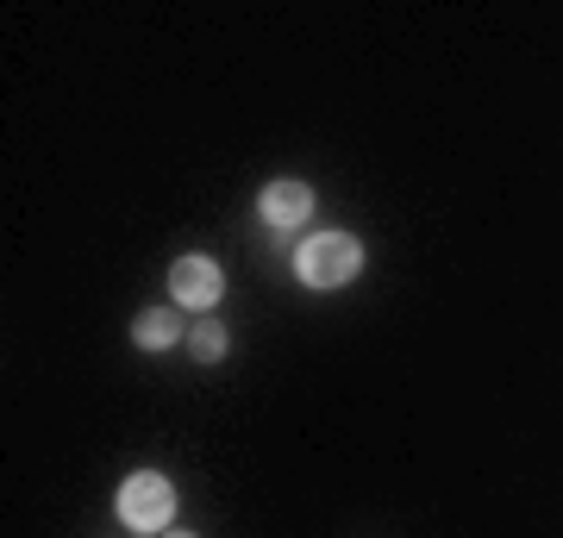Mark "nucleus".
<instances>
[{
  "label": "nucleus",
  "mask_w": 563,
  "mask_h": 538,
  "mask_svg": "<svg viewBox=\"0 0 563 538\" xmlns=\"http://www.w3.org/2000/svg\"><path fill=\"white\" fill-rule=\"evenodd\" d=\"M163 538H195V532H176V526H169V532H163Z\"/></svg>",
  "instance_id": "7"
},
{
  "label": "nucleus",
  "mask_w": 563,
  "mask_h": 538,
  "mask_svg": "<svg viewBox=\"0 0 563 538\" xmlns=\"http://www.w3.org/2000/svg\"><path fill=\"white\" fill-rule=\"evenodd\" d=\"M120 519L132 532H169L176 519V488L163 470H139V476L120 482Z\"/></svg>",
  "instance_id": "2"
},
{
  "label": "nucleus",
  "mask_w": 563,
  "mask_h": 538,
  "mask_svg": "<svg viewBox=\"0 0 563 538\" xmlns=\"http://www.w3.org/2000/svg\"><path fill=\"white\" fill-rule=\"evenodd\" d=\"M176 339H181V326H176L169 307H144V314L132 319V344H139V351H169Z\"/></svg>",
  "instance_id": "5"
},
{
  "label": "nucleus",
  "mask_w": 563,
  "mask_h": 538,
  "mask_svg": "<svg viewBox=\"0 0 563 538\" xmlns=\"http://www.w3.org/2000/svg\"><path fill=\"white\" fill-rule=\"evenodd\" d=\"M295 276H301L307 288L332 295V288L363 276V244L351 239V232H313V239L295 244Z\"/></svg>",
  "instance_id": "1"
},
{
  "label": "nucleus",
  "mask_w": 563,
  "mask_h": 538,
  "mask_svg": "<svg viewBox=\"0 0 563 538\" xmlns=\"http://www.w3.org/2000/svg\"><path fill=\"white\" fill-rule=\"evenodd\" d=\"M220 295H225V270L213 257L188 251V257L169 263V300H176V307H188V314H213Z\"/></svg>",
  "instance_id": "3"
},
{
  "label": "nucleus",
  "mask_w": 563,
  "mask_h": 538,
  "mask_svg": "<svg viewBox=\"0 0 563 538\" xmlns=\"http://www.w3.org/2000/svg\"><path fill=\"white\" fill-rule=\"evenodd\" d=\"M225 344H232V332H225L220 319H201V326L188 332V358H195V363H220Z\"/></svg>",
  "instance_id": "6"
},
{
  "label": "nucleus",
  "mask_w": 563,
  "mask_h": 538,
  "mask_svg": "<svg viewBox=\"0 0 563 538\" xmlns=\"http://www.w3.org/2000/svg\"><path fill=\"white\" fill-rule=\"evenodd\" d=\"M257 213H263V226H269V232H301V226L313 220V188H307V182H295V176H282V182H269V188H263Z\"/></svg>",
  "instance_id": "4"
}]
</instances>
